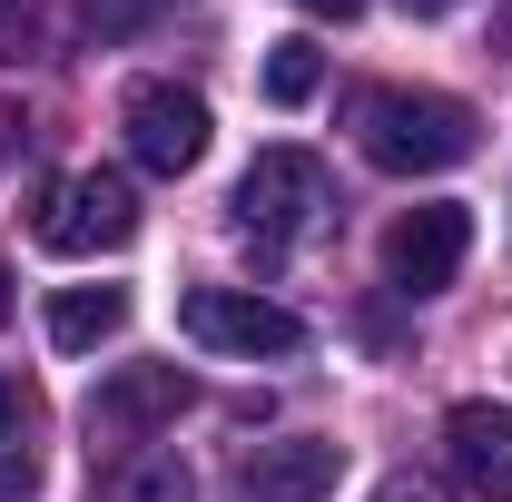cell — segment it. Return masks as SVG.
I'll list each match as a JSON object with an SVG mask.
<instances>
[{
  "label": "cell",
  "instance_id": "obj_1",
  "mask_svg": "<svg viewBox=\"0 0 512 502\" xmlns=\"http://www.w3.org/2000/svg\"><path fill=\"white\" fill-rule=\"evenodd\" d=\"M355 128H365V158L384 178H434V168H463L483 148V119L444 89H365Z\"/></svg>",
  "mask_w": 512,
  "mask_h": 502
},
{
  "label": "cell",
  "instance_id": "obj_2",
  "mask_svg": "<svg viewBox=\"0 0 512 502\" xmlns=\"http://www.w3.org/2000/svg\"><path fill=\"white\" fill-rule=\"evenodd\" d=\"M128 237H138V188L119 168H69L40 197V247L50 256H119Z\"/></svg>",
  "mask_w": 512,
  "mask_h": 502
},
{
  "label": "cell",
  "instance_id": "obj_3",
  "mask_svg": "<svg viewBox=\"0 0 512 502\" xmlns=\"http://www.w3.org/2000/svg\"><path fill=\"white\" fill-rule=\"evenodd\" d=\"M227 207H237V227H247L256 247L276 256L296 227H316V217H325V158H316V148H256V168L237 178Z\"/></svg>",
  "mask_w": 512,
  "mask_h": 502
},
{
  "label": "cell",
  "instance_id": "obj_4",
  "mask_svg": "<svg viewBox=\"0 0 512 502\" xmlns=\"http://www.w3.org/2000/svg\"><path fill=\"white\" fill-rule=\"evenodd\" d=\"M178 335L207 345V355H296L306 345V325L276 296H256V286H188L178 296Z\"/></svg>",
  "mask_w": 512,
  "mask_h": 502
},
{
  "label": "cell",
  "instance_id": "obj_5",
  "mask_svg": "<svg viewBox=\"0 0 512 502\" xmlns=\"http://www.w3.org/2000/svg\"><path fill=\"white\" fill-rule=\"evenodd\" d=\"M119 128H128V158L148 178H188L197 158H207V99L178 89V79H138L119 99Z\"/></svg>",
  "mask_w": 512,
  "mask_h": 502
},
{
  "label": "cell",
  "instance_id": "obj_6",
  "mask_svg": "<svg viewBox=\"0 0 512 502\" xmlns=\"http://www.w3.org/2000/svg\"><path fill=\"white\" fill-rule=\"evenodd\" d=\"M463 256H473V217L463 207H404L394 227H384V286L394 296H444L453 276H463Z\"/></svg>",
  "mask_w": 512,
  "mask_h": 502
},
{
  "label": "cell",
  "instance_id": "obj_7",
  "mask_svg": "<svg viewBox=\"0 0 512 502\" xmlns=\"http://www.w3.org/2000/svg\"><path fill=\"white\" fill-rule=\"evenodd\" d=\"M188 394H197V384L178 375V365H119V375L89 394V434L109 443V453H119V443H148L158 424L188 414ZM99 443H89V453H99Z\"/></svg>",
  "mask_w": 512,
  "mask_h": 502
},
{
  "label": "cell",
  "instance_id": "obj_8",
  "mask_svg": "<svg viewBox=\"0 0 512 502\" xmlns=\"http://www.w3.org/2000/svg\"><path fill=\"white\" fill-rule=\"evenodd\" d=\"M444 453H453V473H463L483 502H512V404L463 394V404L444 414Z\"/></svg>",
  "mask_w": 512,
  "mask_h": 502
},
{
  "label": "cell",
  "instance_id": "obj_9",
  "mask_svg": "<svg viewBox=\"0 0 512 502\" xmlns=\"http://www.w3.org/2000/svg\"><path fill=\"white\" fill-rule=\"evenodd\" d=\"M335 473H345V443L296 434V443H256L247 463H237V493L247 502H325Z\"/></svg>",
  "mask_w": 512,
  "mask_h": 502
},
{
  "label": "cell",
  "instance_id": "obj_10",
  "mask_svg": "<svg viewBox=\"0 0 512 502\" xmlns=\"http://www.w3.org/2000/svg\"><path fill=\"white\" fill-rule=\"evenodd\" d=\"M40 493V394L20 375H0V502Z\"/></svg>",
  "mask_w": 512,
  "mask_h": 502
},
{
  "label": "cell",
  "instance_id": "obj_11",
  "mask_svg": "<svg viewBox=\"0 0 512 502\" xmlns=\"http://www.w3.org/2000/svg\"><path fill=\"white\" fill-rule=\"evenodd\" d=\"M119 325H128V286H60L50 296V345L60 355H99Z\"/></svg>",
  "mask_w": 512,
  "mask_h": 502
},
{
  "label": "cell",
  "instance_id": "obj_12",
  "mask_svg": "<svg viewBox=\"0 0 512 502\" xmlns=\"http://www.w3.org/2000/svg\"><path fill=\"white\" fill-rule=\"evenodd\" d=\"M99 493L109 502H188V463L158 453V443H119V453L99 463Z\"/></svg>",
  "mask_w": 512,
  "mask_h": 502
},
{
  "label": "cell",
  "instance_id": "obj_13",
  "mask_svg": "<svg viewBox=\"0 0 512 502\" xmlns=\"http://www.w3.org/2000/svg\"><path fill=\"white\" fill-rule=\"evenodd\" d=\"M316 89H325V50L316 40H276V50H266V99H276V109H306Z\"/></svg>",
  "mask_w": 512,
  "mask_h": 502
},
{
  "label": "cell",
  "instance_id": "obj_14",
  "mask_svg": "<svg viewBox=\"0 0 512 502\" xmlns=\"http://www.w3.org/2000/svg\"><path fill=\"white\" fill-rule=\"evenodd\" d=\"M375 502H444V493H434V483H414V473H404V483H384Z\"/></svg>",
  "mask_w": 512,
  "mask_h": 502
},
{
  "label": "cell",
  "instance_id": "obj_15",
  "mask_svg": "<svg viewBox=\"0 0 512 502\" xmlns=\"http://www.w3.org/2000/svg\"><path fill=\"white\" fill-rule=\"evenodd\" d=\"M148 0H89V20H138Z\"/></svg>",
  "mask_w": 512,
  "mask_h": 502
},
{
  "label": "cell",
  "instance_id": "obj_16",
  "mask_svg": "<svg viewBox=\"0 0 512 502\" xmlns=\"http://www.w3.org/2000/svg\"><path fill=\"white\" fill-rule=\"evenodd\" d=\"M306 10H316V20H355L365 0H306Z\"/></svg>",
  "mask_w": 512,
  "mask_h": 502
},
{
  "label": "cell",
  "instance_id": "obj_17",
  "mask_svg": "<svg viewBox=\"0 0 512 502\" xmlns=\"http://www.w3.org/2000/svg\"><path fill=\"white\" fill-rule=\"evenodd\" d=\"M404 10H414V20H434V10H453V0H404Z\"/></svg>",
  "mask_w": 512,
  "mask_h": 502
},
{
  "label": "cell",
  "instance_id": "obj_18",
  "mask_svg": "<svg viewBox=\"0 0 512 502\" xmlns=\"http://www.w3.org/2000/svg\"><path fill=\"white\" fill-rule=\"evenodd\" d=\"M10 138H20V119H10V109H0V158H10Z\"/></svg>",
  "mask_w": 512,
  "mask_h": 502
},
{
  "label": "cell",
  "instance_id": "obj_19",
  "mask_svg": "<svg viewBox=\"0 0 512 502\" xmlns=\"http://www.w3.org/2000/svg\"><path fill=\"white\" fill-rule=\"evenodd\" d=\"M0 315H10V266H0Z\"/></svg>",
  "mask_w": 512,
  "mask_h": 502
}]
</instances>
